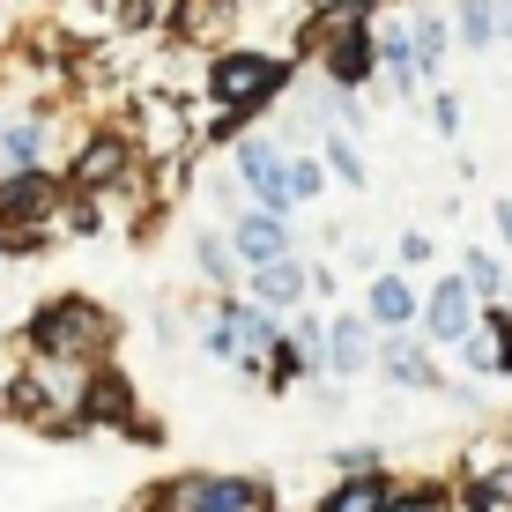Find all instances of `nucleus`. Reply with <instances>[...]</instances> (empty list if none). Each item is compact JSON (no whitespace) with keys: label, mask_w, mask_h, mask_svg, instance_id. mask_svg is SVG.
<instances>
[{"label":"nucleus","mask_w":512,"mask_h":512,"mask_svg":"<svg viewBox=\"0 0 512 512\" xmlns=\"http://www.w3.org/2000/svg\"><path fill=\"white\" fill-rule=\"evenodd\" d=\"M297 75H305V60H297L290 45L275 52V45H253V38H223L201 67V104L208 112H238V119L260 127V119L297 90Z\"/></svg>","instance_id":"1"},{"label":"nucleus","mask_w":512,"mask_h":512,"mask_svg":"<svg viewBox=\"0 0 512 512\" xmlns=\"http://www.w3.org/2000/svg\"><path fill=\"white\" fill-rule=\"evenodd\" d=\"M15 342H23V357H45V364H97L119 342V312L90 290H52L45 305H30Z\"/></svg>","instance_id":"2"},{"label":"nucleus","mask_w":512,"mask_h":512,"mask_svg":"<svg viewBox=\"0 0 512 512\" xmlns=\"http://www.w3.org/2000/svg\"><path fill=\"white\" fill-rule=\"evenodd\" d=\"M60 179L75 186V193H134V186L156 179V164L141 156L134 127H90V134L75 141V156L60 164Z\"/></svg>","instance_id":"3"},{"label":"nucleus","mask_w":512,"mask_h":512,"mask_svg":"<svg viewBox=\"0 0 512 512\" xmlns=\"http://www.w3.org/2000/svg\"><path fill=\"white\" fill-rule=\"evenodd\" d=\"M156 498L171 512H275V483L238 468H186V475H164Z\"/></svg>","instance_id":"4"},{"label":"nucleus","mask_w":512,"mask_h":512,"mask_svg":"<svg viewBox=\"0 0 512 512\" xmlns=\"http://www.w3.org/2000/svg\"><path fill=\"white\" fill-rule=\"evenodd\" d=\"M231 171H238V186H245V201H253V208H268V216H290V223H297L290 149H282L268 127H245V134L231 141Z\"/></svg>","instance_id":"5"},{"label":"nucleus","mask_w":512,"mask_h":512,"mask_svg":"<svg viewBox=\"0 0 512 512\" xmlns=\"http://www.w3.org/2000/svg\"><path fill=\"white\" fill-rule=\"evenodd\" d=\"M82 423L90 431H127V438H141V446H156V423L141 416V394H134V379L119 372L112 357H97L90 372H82Z\"/></svg>","instance_id":"6"},{"label":"nucleus","mask_w":512,"mask_h":512,"mask_svg":"<svg viewBox=\"0 0 512 512\" xmlns=\"http://www.w3.org/2000/svg\"><path fill=\"white\" fill-rule=\"evenodd\" d=\"M60 201L67 179L60 164H23V171H0V231H60Z\"/></svg>","instance_id":"7"},{"label":"nucleus","mask_w":512,"mask_h":512,"mask_svg":"<svg viewBox=\"0 0 512 512\" xmlns=\"http://www.w3.org/2000/svg\"><path fill=\"white\" fill-rule=\"evenodd\" d=\"M372 349H379V327L364 320V305H327V342H320V379L349 386L372 372Z\"/></svg>","instance_id":"8"},{"label":"nucleus","mask_w":512,"mask_h":512,"mask_svg":"<svg viewBox=\"0 0 512 512\" xmlns=\"http://www.w3.org/2000/svg\"><path fill=\"white\" fill-rule=\"evenodd\" d=\"M372 372H379L386 386H394V394H446V372H438L431 342H416L409 327L379 334V349H372Z\"/></svg>","instance_id":"9"},{"label":"nucleus","mask_w":512,"mask_h":512,"mask_svg":"<svg viewBox=\"0 0 512 512\" xmlns=\"http://www.w3.org/2000/svg\"><path fill=\"white\" fill-rule=\"evenodd\" d=\"M475 312H483V297H475L468 282H461V268H453V275H438L431 290H423L416 327H423V342H431V349H453V342L475 327Z\"/></svg>","instance_id":"10"},{"label":"nucleus","mask_w":512,"mask_h":512,"mask_svg":"<svg viewBox=\"0 0 512 512\" xmlns=\"http://www.w3.org/2000/svg\"><path fill=\"white\" fill-rule=\"evenodd\" d=\"M223 238H231L238 268H260V260H282V253H297V223H290V216H268V208H253V201H245L238 216L223 223Z\"/></svg>","instance_id":"11"},{"label":"nucleus","mask_w":512,"mask_h":512,"mask_svg":"<svg viewBox=\"0 0 512 512\" xmlns=\"http://www.w3.org/2000/svg\"><path fill=\"white\" fill-rule=\"evenodd\" d=\"M253 305H268V312H282L290 320L297 305L312 297V260L305 253H282V260H260V268H245V282H238Z\"/></svg>","instance_id":"12"},{"label":"nucleus","mask_w":512,"mask_h":512,"mask_svg":"<svg viewBox=\"0 0 512 512\" xmlns=\"http://www.w3.org/2000/svg\"><path fill=\"white\" fill-rule=\"evenodd\" d=\"M372 30H379V75H386V90H394L401 104H416V97H423V67H416L409 15H401V8H379Z\"/></svg>","instance_id":"13"},{"label":"nucleus","mask_w":512,"mask_h":512,"mask_svg":"<svg viewBox=\"0 0 512 512\" xmlns=\"http://www.w3.org/2000/svg\"><path fill=\"white\" fill-rule=\"evenodd\" d=\"M416 312H423V290L401 268H372V275H364V320H372L379 334L416 327Z\"/></svg>","instance_id":"14"},{"label":"nucleus","mask_w":512,"mask_h":512,"mask_svg":"<svg viewBox=\"0 0 512 512\" xmlns=\"http://www.w3.org/2000/svg\"><path fill=\"white\" fill-rule=\"evenodd\" d=\"M23 164H52V112L45 104H23V112L0 119V171Z\"/></svg>","instance_id":"15"},{"label":"nucleus","mask_w":512,"mask_h":512,"mask_svg":"<svg viewBox=\"0 0 512 512\" xmlns=\"http://www.w3.org/2000/svg\"><path fill=\"white\" fill-rule=\"evenodd\" d=\"M409 38H416V67H423V82L446 75V60H453V15L438 8V0H416V8H409Z\"/></svg>","instance_id":"16"},{"label":"nucleus","mask_w":512,"mask_h":512,"mask_svg":"<svg viewBox=\"0 0 512 512\" xmlns=\"http://www.w3.org/2000/svg\"><path fill=\"white\" fill-rule=\"evenodd\" d=\"M386 490H394V475H386V468H372V475H334L312 512H386Z\"/></svg>","instance_id":"17"},{"label":"nucleus","mask_w":512,"mask_h":512,"mask_svg":"<svg viewBox=\"0 0 512 512\" xmlns=\"http://www.w3.org/2000/svg\"><path fill=\"white\" fill-rule=\"evenodd\" d=\"M453 45L461 52H490V45H505V8L498 0H453Z\"/></svg>","instance_id":"18"},{"label":"nucleus","mask_w":512,"mask_h":512,"mask_svg":"<svg viewBox=\"0 0 512 512\" xmlns=\"http://www.w3.org/2000/svg\"><path fill=\"white\" fill-rule=\"evenodd\" d=\"M320 164H327V179L342 186V193H372V164H364V149H357V134H342V127H327L320 134Z\"/></svg>","instance_id":"19"},{"label":"nucleus","mask_w":512,"mask_h":512,"mask_svg":"<svg viewBox=\"0 0 512 512\" xmlns=\"http://www.w3.org/2000/svg\"><path fill=\"white\" fill-rule=\"evenodd\" d=\"M193 275L208 282V297L245 282V268H238V253H231V238H223V231H193Z\"/></svg>","instance_id":"20"},{"label":"nucleus","mask_w":512,"mask_h":512,"mask_svg":"<svg viewBox=\"0 0 512 512\" xmlns=\"http://www.w3.org/2000/svg\"><path fill=\"white\" fill-rule=\"evenodd\" d=\"M453 268H461V282H468L475 297H505V290H512V268H505L498 245H461V260H453Z\"/></svg>","instance_id":"21"},{"label":"nucleus","mask_w":512,"mask_h":512,"mask_svg":"<svg viewBox=\"0 0 512 512\" xmlns=\"http://www.w3.org/2000/svg\"><path fill=\"white\" fill-rule=\"evenodd\" d=\"M386 512H461V490L438 483V475H409V483L386 490Z\"/></svg>","instance_id":"22"},{"label":"nucleus","mask_w":512,"mask_h":512,"mask_svg":"<svg viewBox=\"0 0 512 512\" xmlns=\"http://www.w3.org/2000/svg\"><path fill=\"white\" fill-rule=\"evenodd\" d=\"M483 334H490V349H498V379H512V297H483Z\"/></svg>","instance_id":"23"},{"label":"nucleus","mask_w":512,"mask_h":512,"mask_svg":"<svg viewBox=\"0 0 512 512\" xmlns=\"http://www.w3.org/2000/svg\"><path fill=\"white\" fill-rule=\"evenodd\" d=\"M327 164H320V149H290V193H297V208H312L327 193Z\"/></svg>","instance_id":"24"},{"label":"nucleus","mask_w":512,"mask_h":512,"mask_svg":"<svg viewBox=\"0 0 512 512\" xmlns=\"http://www.w3.org/2000/svg\"><path fill=\"white\" fill-rule=\"evenodd\" d=\"M416 104H423V119H431L438 141H461V119H468L461 112V90H431V97H416Z\"/></svg>","instance_id":"25"},{"label":"nucleus","mask_w":512,"mask_h":512,"mask_svg":"<svg viewBox=\"0 0 512 512\" xmlns=\"http://www.w3.org/2000/svg\"><path fill=\"white\" fill-rule=\"evenodd\" d=\"M372 468H386V446H372V438H349L327 453V475H372Z\"/></svg>","instance_id":"26"},{"label":"nucleus","mask_w":512,"mask_h":512,"mask_svg":"<svg viewBox=\"0 0 512 512\" xmlns=\"http://www.w3.org/2000/svg\"><path fill=\"white\" fill-rule=\"evenodd\" d=\"M453 357H461V364H468L475 379H498V349H490V334H483V320H475V327L461 334V342H453Z\"/></svg>","instance_id":"27"},{"label":"nucleus","mask_w":512,"mask_h":512,"mask_svg":"<svg viewBox=\"0 0 512 512\" xmlns=\"http://www.w3.org/2000/svg\"><path fill=\"white\" fill-rule=\"evenodd\" d=\"M201 193H208L216 208H231V216L245 208V186H238V171H201Z\"/></svg>","instance_id":"28"},{"label":"nucleus","mask_w":512,"mask_h":512,"mask_svg":"<svg viewBox=\"0 0 512 512\" xmlns=\"http://www.w3.org/2000/svg\"><path fill=\"white\" fill-rule=\"evenodd\" d=\"M431 260V231H401L394 238V268H423Z\"/></svg>","instance_id":"29"},{"label":"nucleus","mask_w":512,"mask_h":512,"mask_svg":"<svg viewBox=\"0 0 512 512\" xmlns=\"http://www.w3.org/2000/svg\"><path fill=\"white\" fill-rule=\"evenodd\" d=\"M342 297V275H334V260H312V305H334Z\"/></svg>","instance_id":"30"},{"label":"nucleus","mask_w":512,"mask_h":512,"mask_svg":"<svg viewBox=\"0 0 512 512\" xmlns=\"http://www.w3.org/2000/svg\"><path fill=\"white\" fill-rule=\"evenodd\" d=\"M156 349H186V320H179V312H164V305H156Z\"/></svg>","instance_id":"31"},{"label":"nucleus","mask_w":512,"mask_h":512,"mask_svg":"<svg viewBox=\"0 0 512 512\" xmlns=\"http://www.w3.org/2000/svg\"><path fill=\"white\" fill-rule=\"evenodd\" d=\"M490 238H498V253H512V193L490 201Z\"/></svg>","instance_id":"32"},{"label":"nucleus","mask_w":512,"mask_h":512,"mask_svg":"<svg viewBox=\"0 0 512 512\" xmlns=\"http://www.w3.org/2000/svg\"><path fill=\"white\" fill-rule=\"evenodd\" d=\"M134 512H171V505H164V498H156V490H149V498H141Z\"/></svg>","instance_id":"33"},{"label":"nucleus","mask_w":512,"mask_h":512,"mask_svg":"<svg viewBox=\"0 0 512 512\" xmlns=\"http://www.w3.org/2000/svg\"><path fill=\"white\" fill-rule=\"evenodd\" d=\"M349 8H364V15H379V8H394V0H349Z\"/></svg>","instance_id":"34"},{"label":"nucleus","mask_w":512,"mask_h":512,"mask_svg":"<svg viewBox=\"0 0 512 512\" xmlns=\"http://www.w3.org/2000/svg\"><path fill=\"white\" fill-rule=\"evenodd\" d=\"M156 8H179V0H156Z\"/></svg>","instance_id":"35"},{"label":"nucleus","mask_w":512,"mask_h":512,"mask_svg":"<svg viewBox=\"0 0 512 512\" xmlns=\"http://www.w3.org/2000/svg\"><path fill=\"white\" fill-rule=\"evenodd\" d=\"M312 8H327V0H312Z\"/></svg>","instance_id":"36"},{"label":"nucleus","mask_w":512,"mask_h":512,"mask_svg":"<svg viewBox=\"0 0 512 512\" xmlns=\"http://www.w3.org/2000/svg\"><path fill=\"white\" fill-rule=\"evenodd\" d=\"M505 297H512V290H505Z\"/></svg>","instance_id":"37"}]
</instances>
